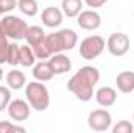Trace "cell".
I'll return each mask as SVG.
<instances>
[{"instance_id":"cell-25","label":"cell","mask_w":134,"mask_h":133,"mask_svg":"<svg viewBox=\"0 0 134 133\" xmlns=\"http://www.w3.org/2000/svg\"><path fill=\"white\" fill-rule=\"evenodd\" d=\"M17 6V0H0V9L5 13H11Z\"/></svg>"},{"instance_id":"cell-15","label":"cell","mask_w":134,"mask_h":133,"mask_svg":"<svg viewBox=\"0 0 134 133\" xmlns=\"http://www.w3.org/2000/svg\"><path fill=\"white\" fill-rule=\"evenodd\" d=\"M6 85L9 89H22L27 85V77L22 70H9L6 74Z\"/></svg>"},{"instance_id":"cell-28","label":"cell","mask_w":134,"mask_h":133,"mask_svg":"<svg viewBox=\"0 0 134 133\" xmlns=\"http://www.w3.org/2000/svg\"><path fill=\"white\" fill-rule=\"evenodd\" d=\"M2 16H3V11H2V9H0V17H2Z\"/></svg>"},{"instance_id":"cell-19","label":"cell","mask_w":134,"mask_h":133,"mask_svg":"<svg viewBox=\"0 0 134 133\" xmlns=\"http://www.w3.org/2000/svg\"><path fill=\"white\" fill-rule=\"evenodd\" d=\"M17 6H19L20 13L28 16V17H34L39 11V6H37L36 0H17Z\"/></svg>"},{"instance_id":"cell-9","label":"cell","mask_w":134,"mask_h":133,"mask_svg":"<svg viewBox=\"0 0 134 133\" xmlns=\"http://www.w3.org/2000/svg\"><path fill=\"white\" fill-rule=\"evenodd\" d=\"M76 24L80 28L87 30V32H94L97 28H100L101 25V16L95 9H83L78 16H76Z\"/></svg>"},{"instance_id":"cell-22","label":"cell","mask_w":134,"mask_h":133,"mask_svg":"<svg viewBox=\"0 0 134 133\" xmlns=\"http://www.w3.org/2000/svg\"><path fill=\"white\" fill-rule=\"evenodd\" d=\"M25 133V127H20L17 124H13L11 121H0V133Z\"/></svg>"},{"instance_id":"cell-26","label":"cell","mask_w":134,"mask_h":133,"mask_svg":"<svg viewBox=\"0 0 134 133\" xmlns=\"http://www.w3.org/2000/svg\"><path fill=\"white\" fill-rule=\"evenodd\" d=\"M84 2H86V5L89 8H100L104 3H108L109 0H84Z\"/></svg>"},{"instance_id":"cell-3","label":"cell","mask_w":134,"mask_h":133,"mask_svg":"<svg viewBox=\"0 0 134 133\" xmlns=\"http://www.w3.org/2000/svg\"><path fill=\"white\" fill-rule=\"evenodd\" d=\"M25 97L36 111H45L50 105V93L42 81H30L25 85Z\"/></svg>"},{"instance_id":"cell-21","label":"cell","mask_w":134,"mask_h":133,"mask_svg":"<svg viewBox=\"0 0 134 133\" xmlns=\"http://www.w3.org/2000/svg\"><path fill=\"white\" fill-rule=\"evenodd\" d=\"M19 57H20V45L11 42V44H9V49H8L6 64H9V66H17V64H19Z\"/></svg>"},{"instance_id":"cell-8","label":"cell","mask_w":134,"mask_h":133,"mask_svg":"<svg viewBox=\"0 0 134 133\" xmlns=\"http://www.w3.org/2000/svg\"><path fill=\"white\" fill-rule=\"evenodd\" d=\"M6 111L13 121L22 122V121H27L30 117V103H28V100L24 99H11Z\"/></svg>"},{"instance_id":"cell-17","label":"cell","mask_w":134,"mask_h":133,"mask_svg":"<svg viewBox=\"0 0 134 133\" xmlns=\"http://www.w3.org/2000/svg\"><path fill=\"white\" fill-rule=\"evenodd\" d=\"M61 9L66 17H76L83 11V0H63Z\"/></svg>"},{"instance_id":"cell-20","label":"cell","mask_w":134,"mask_h":133,"mask_svg":"<svg viewBox=\"0 0 134 133\" xmlns=\"http://www.w3.org/2000/svg\"><path fill=\"white\" fill-rule=\"evenodd\" d=\"M8 36L3 32V27H2V22H0V64H5L6 63V58H8V49H9V44L8 42Z\"/></svg>"},{"instance_id":"cell-27","label":"cell","mask_w":134,"mask_h":133,"mask_svg":"<svg viewBox=\"0 0 134 133\" xmlns=\"http://www.w3.org/2000/svg\"><path fill=\"white\" fill-rule=\"evenodd\" d=\"M3 80V70H2V67H0V81Z\"/></svg>"},{"instance_id":"cell-13","label":"cell","mask_w":134,"mask_h":133,"mask_svg":"<svg viewBox=\"0 0 134 133\" xmlns=\"http://www.w3.org/2000/svg\"><path fill=\"white\" fill-rule=\"evenodd\" d=\"M117 89L123 94H130L134 91V72L133 70H122L115 77Z\"/></svg>"},{"instance_id":"cell-12","label":"cell","mask_w":134,"mask_h":133,"mask_svg":"<svg viewBox=\"0 0 134 133\" xmlns=\"http://www.w3.org/2000/svg\"><path fill=\"white\" fill-rule=\"evenodd\" d=\"M95 100L103 108H109L117 102V91L111 86H101L95 91Z\"/></svg>"},{"instance_id":"cell-29","label":"cell","mask_w":134,"mask_h":133,"mask_svg":"<svg viewBox=\"0 0 134 133\" xmlns=\"http://www.w3.org/2000/svg\"><path fill=\"white\" fill-rule=\"evenodd\" d=\"M133 121H134V113H133Z\"/></svg>"},{"instance_id":"cell-18","label":"cell","mask_w":134,"mask_h":133,"mask_svg":"<svg viewBox=\"0 0 134 133\" xmlns=\"http://www.w3.org/2000/svg\"><path fill=\"white\" fill-rule=\"evenodd\" d=\"M36 55L33 52V47L31 45H20V57H19V64L24 67H30V66H34L36 63Z\"/></svg>"},{"instance_id":"cell-10","label":"cell","mask_w":134,"mask_h":133,"mask_svg":"<svg viewBox=\"0 0 134 133\" xmlns=\"http://www.w3.org/2000/svg\"><path fill=\"white\" fill-rule=\"evenodd\" d=\"M63 19H64V13L61 8H56V6H47L44 8L42 14H41V21L45 27L48 28H56L63 24Z\"/></svg>"},{"instance_id":"cell-23","label":"cell","mask_w":134,"mask_h":133,"mask_svg":"<svg viewBox=\"0 0 134 133\" xmlns=\"http://www.w3.org/2000/svg\"><path fill=\"white\" fill-rule=\"evenodd\" d=\"M11 102V89L8 86H0V111H5Z\"/></svg>"},{"instance_id":"cell-11","label":"cell","mask_w":134,"mask_h":133,"mask_svg":"<svg viewBox=\"0 0 134 133\" xmlns=\"http://www.w3.org/2000/svg\"><path fill=\"white\" fill-rule=\"evenodd\" d=\"M48 63H50L52 70H53L55 75H63V74H66V72H69V70L72 69V61H70V58H69L67 55H64L63 52H61V53H53V55L48 58Z\"/></svg>"},{"instance_id":"cell-14","label":"cell","mask_w":134,"mask_h":133,"mask_svg":"<svg viewBox=\"0 0 134 133\" xmlns=\"http://www.w3.org/2000/svg\"><path fill=\"white\" fill-rule=\"evenodd\" d=\"M33 77L37 80V81H42V83L50 81V80L55 77V74H53V70H52L50 63H48V61H45V60H41L39 63H34V66H33Z\"/></svg>"},{"instance_id":"cell-5","label":"cell","mask_w":134,"mask_h":133,"mask_svg":"<svg viewBox=\"0 0 134 133\" xmlns=\"http://www.w3.org/2000/svg\"><path fill=\"white\" fill-rule=\"evenodd\" d=\"M104 47H106V42L100 34H91V36H86L80 42V55L81 58L91 61L100 57Z\"/></svg>"},{"instance_id":"cell-4","label":"cell","mask_w":134,"mask_h":133,"mask_svg":"<svg viewBox=\"0 0 134 133\" xmlns=\"http://www.w3.org/2000/svg\"><path fill=\"white\" fill-rule=\"evenodd\" d=\"M0 22H2L5 34L9 39H16V41L25 39L27 30H28V24L24 19H20L17 16H13V14H8V16H3Z\"/></svg>"},{"instance_id":"cell-2","label":"cell","mask_w":134,"mask_h":133,"mask_svg":"<svg viewBox=\"0 0 134 133\" xmlns=\"http://www.w3.org/2000/svg\"><path fill=\"white\" fill-rule=\"evenodd\" d=\"M76 42H78V36L72 28H63L45 36V45L48 47L52 55L75 49Z\"/></svg>"},{"instance_id":"cell-1","label":"cell","mask_w":134,"mask_h":133,"mask_svg":"<svg viewBox=\"0 0 134 133\" xmlns=\"http://www.w3.org/2000/svg\"><path fill=\"white\" fill-rule=\"evenodd\" d=\"M100 80V70L94 66H83L67 81V89L81 102H89L95 94V86Z\"/></svg>"},{"instance_id":"cell-24","label":"cell","mask_w":134,"mask_h":133,"mask_svg":"<svg viewBox=\"0 0 134 133\" xmlns=\"http://www.w3.org/2000/svg\"><path fill=\"white\" fill-rule=\"evenodd\" d=\"M134 125L130 121H119L114 127H112V133H133Z\"/></svg>"},{"instance_id":"cell-7","label":"cell","mask_w":134,"mask_h":133,"mask_svg":"<svg viewBox=\"0 0 134 133\" xmlns=\"http://www.w3.org/2000/svg\"><path fill=\"white\" fill-rule=\"evenodd\" d=\"M111 124H112V116L104 108L94 110L87 116V125L95 132H108L111 129Z\"/></svg>"},{"instance_id":"cell-16","label":"cell","mask_w":134,"mask_h":133,"mask_svg":"<svg viewBox=\"0 0 134 133\" xmlns=\"http://www.w3.org/2000/svg\"><path fill=\"white\" fill-rule=\"evenodd\" d=\"M45 36H47V34H45V32H44L42 27H39V25H31V27H28V30H27L25 41H27L28 45L36 47L37 44H41V42L45 39Z\"/></svg>"},{"instance_id":"cell-6","label":"cell","mask_w":134,"mask_h":133,"mask_svg":"<svg viewBox=\"0 0 134 133\" xmlns=\"http://www.w3.org/2000/svg\"><path fill=\"white\" fill-rule=\"evenodd\" d=\"M130 47H131L130 36L126 33H122V32L112 33L106 41V49H108V52L112 57H123V55H126L130 52Z\"/></svg>"}]
</instances>
